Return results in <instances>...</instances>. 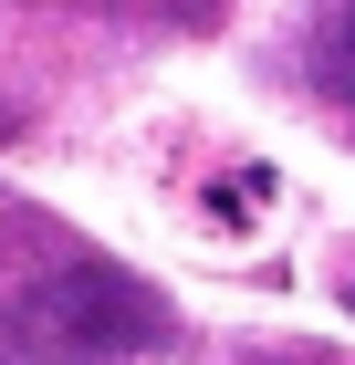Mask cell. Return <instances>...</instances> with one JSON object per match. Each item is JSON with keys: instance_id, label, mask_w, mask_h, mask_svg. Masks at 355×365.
<instances>
[{"instance_id": "3957f363", "label": "cell", "mask_w": 355, "mask_h": 365, "mask_svg": "<svg viewBox=\"0 0 355 365\" xmlns=\"http://www.w3.org/2000/svg\"><path fill=\"white\" fill-rule=\"evenodd\" d=\"M345 313H355V292H345Z\"/></svg>"}, {"instance_id": "7a4b0ae2", "label": "cell", "mask_w": 355, "mask_h": 365, "mask_svg": "<svg viewBox=\"0 0 355 365\" xmlns=\"http://www.w3.org/2000/svg\"><path fill=\"white\" fill-rule=\"evenodd\" d=\"M314 84H324L334 105H355V0H334L324 31H314Z\"/></svg>"}, {"instance_id": "6da1fadb", "label": "cell", "mask_w": 355, "mask_h": 365, "mask_svg": "<svg viewBox=\"0 0 355 365\" xmlns=\"http://www.w3.org/2000/svg\"><path fill=\"white\" fill-rule=\"evenodd\" d=\"M157 344H167V303L94 251H63L42 282H21V303H0L11 365H136Z\"/></svg>"}]
</instances>
